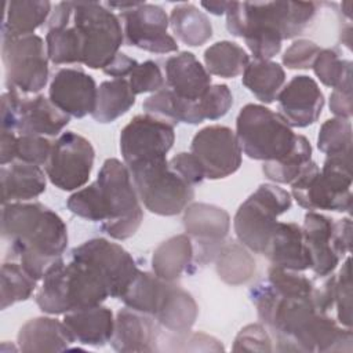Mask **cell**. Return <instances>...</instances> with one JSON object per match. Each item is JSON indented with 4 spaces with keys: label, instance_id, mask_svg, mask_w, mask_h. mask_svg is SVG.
<instances>
[{
    "label": "cell",
    "instance_id": "681fc988",
    "mask_svg": "<svg viewBox=\"0 0 353 353\" xmlns=\"http://www.w3.org/2000/svg\"><path fill=\"white\" fill-rule=\"evenodd\" d=\"M320 46L307 39L295 40L283 54V65L288 69H309L319 52Z\"/></svg>",
    "mask_w": 353,
    "mask_h": 353
},
{
    "label": "cell",
    "instance_id": "bcb514c9",
    "mask_svg": "<svg viewBox=\"0 0 353 353\" xmlns=\"http://www.w3.org/2000/svg\"><path fill=\"white\" fill-rule=\"evenodd\" d=\"M334 303L336 305L338 321L341 325L352 327V273L350 258L343 262L338 276H335V294Z\"/></svg>",
    "mask_w": 353,
    "mask_h": 353
},
{
    "label": "cell",
    "instance_id": "ac0fdd59",
    "mask_svg": "<svg viewBox=\"0 0 353 353\" xmlns=\"http://www.w3.org/2000/svg\"><path fill=\"white\" fill-rule=\"evenodd\" d=\"M98 87L92 76L81 69H59L50 83V101L70 117L81 119L94 112Z\"/></svg>",
    "mask_w": 353,
    "mask_h": 353
},
{
    "label": "cell",
    "instance_id": "6da1fadb",
    "mask_svg": "<svg viewBox=\"0 0 353 353\" xmlns=\"http://www.w3.org/2000/svg\"><path fill=\"white\" fill-rule=\"evenodd\" d=\"M258 319L272 332L279 352H350L353 334L327 313L317 310L312 296H285L266 280L250 291Z\"/></svg>",
    "mask_w": 353,
    "mask_h": 353
},
{
    "label": "cell",
    "instance_id": "30bf717a",
    "mask_svg": "<svg viewBox=\"0 0 353 353\" xmlns=\"http://www.w3.org/2000/svg\"><path fill=\"white\" fill-rule=\"evenodd\" d=\"M72 25L83 40V63L103 69L119 54L124 32L119 17L97 1H73Z\"/></svg>",
    "mask_w": 353,
    "mask_h": 353
},
{
    "label": "cell",
    "instance_id": "ba28073f",
    "mask_svg": "<svg viewBox=\"0 0 353 353\" xmlns=\"http://www.w3.org/2000/svg\"><path fill=\"white\" fill-rule=\"evenodd\" d=\"M291 194L273 183H262L237 208L233 229L239 241L252 252L263 255L276 228L277 218L291 208Z\"/></svg>",
    "mask_w": 353,
    "mask_h": 353
},
{
    "label": "cell",
    "instance_id": "816d5d0a",
    "mask_svg": "<svg viewBox=\"0 0 353 353\" xmlns=\"http://www.w3.org/2000/svg\"><path fill=\"white\" fill-rule=\"evenodd\" d=\"M330 110L335 117L350 119L353 114V101H352V80L342 83L341 85L332 88L330 94Z\"/></svg>",
    "mask_w": 353,
    "mask_h": 353
},
{
    "label": "cell",
    "instance_id": "9f6ffc18",
    "mask_svg": "<svg viewBox=\"0 0 353 353\" xmlns=\"http://www.w3.org/2000/svg\"><path fill=\"white\" fill-rule=\"evenodd\" d=\"M17 141L18 137L14 131L1 130L0 137V164L6 165L17 160Z\"/></svg>",
    "mask_w": 353,
    "mask_h": 353
},
{
    "label": "cell",
    "instance_id": "b9f144b4",
    "mask_svg": "<svg viewBox=\"0 0 353 353\" xmlns=\"http://www.w3.org/2000/svg\"><path fill=\"white\" fill-rule=\"evenodd\" d=\"M312 69L319 80L330 88L352 80V62L341 58V54L335 48H321Z\"/></svg>",
    "mask_w": 353,
    "mask_h": 353
},
{
    "label": "cell",
    "instance_id": "cb8c5ba5",
    "mask_svg": "<svg viewBox=\"0 0 353 353\" xmlns=\"http://www.w3.org/2000/svg\"><path fill=\"white\" fill-rule=\"evenodd\" d=\"M62 321L74 342L94 347L110 342L114 331L113 312L102 305L68 312Z\"/></svg>",
    "mask_w": 353,
    "mask_h": 353
},
{
    "label": "cell",
    "instance_id": "7dc6e473",
    "mask_svg": "<svg viewBox=\"0 0 353 353\" xmlns=\"http://www.w3.org/2000/svg\"><path fill=\"white\" fill-rule=\"evenodd\" d=\"M54 142H51L47 137L39 135H19L17 141V160L46 165Z\"/></svg>",
    "mask_w": 353,
    "mask_h": 353
},
{
    "label": "cell",
    "instance_id": "60d3db41",
    "mask_svg": "<svg viewBox=\"0 0 353 353\" xmlns=\"http://www.w3.org/2000/svg\"><path fill=\"white\" fill-rule=\"evenodd\" d=\"M352 123L350 119L334 117L325 120L317 137V148L327 156L352 153Z\"/></svg>",
    "mask_w": 353,
    "mask_h": 353
},
{
    "label": "cell",
    "instance_id": "f907efd6",
    "mask_svg": "<svg viewBox=\"0 0 353 353\" xmlns=\"http://www.w3.org/2000/svg\"><path fill=\"white\" fill-rule=\"evenodd\" d=\"M170 167L183 178L189 185L194 186L201 183L205 179L204 170L193 153L181 152L168 160Z\"/></svg>",
    "mask_w": 353,
    "mask_h": 353
},
{
    "label": "cell",
    "instance_id": "c3c4849f",
    "mask_svg": "<svg viewBox=\"0 0 353 353\" xmlns=\"http://www.w3.org/2000/svg\"><path fill=\"white\" fill-rule=\"evenodd\" d=\"M272 338L266 327L261 323H254L243 327L234 338V352H272Z\"/></svg>",
    "mask_w": 353,
    "mask_h": 353
},
{
    "label": "cell",
    "instance_id": "7c38bea8",
    "mask_svg": "<svg viewBox=\"0 0 353 353\" xmlns=\"http://www.w3.org/2000/svg\"><path fill=\"white\" fill-rule=\"evenodd\" d=\"M94 159L95 150L87 138L74 131H65L52 145L44 165L46 175L61 190H79L90 179Z\"/></svg>",
    "mask_w": 353,
    "mask_h": 353
},
{
    "label": "cell",
    "instance_id": "603a6c76",
    "mask_svg": "<svg viewBox=\"0 0 353 353\" xmlns=\"http://www.w3.org/2000/svg\"><path fill=\"white\" fill-rule=\"evenodd\" d=\"M69 121L70 116L58 109L44 95L21 98L17 121V131L21 135L57 137Z\"/></svg>",
    "mask_w": 353,
    "mask_h": 353
},
{
    "label": "cell",
    "instance_id": "1f68e13d",
    "mask_svg": "<svg viewBox=\"0 0 353 353\" xmlns=\"http://www.w3.org/2000/svg\"><path fill=\"white\" fill-rule=\"evenodd\" d=\"M170 283L157 277L154 273L139 270L120 299L127 307L154 319Z\"/></svg>",
    "mask_w": 353,
    "mask_h": 353
},
{
    "label": "cell",
    "instance_id": "ee69618b",
    "mask_svg": "<svg viewBox=\"0 0 353 353\" xmlns=\"http://www.w3.org/2000/svg\"><path fill=\"white\" fill-rule=\"evenodd\" d=\"M197 103L204 120H218L230 110L233 95L226 84H214L197 99Z\"/></svg>",
    "mask_w": 353,
    "mask_h": 353
},
{
    "label": "cell",
    "instance_id": "11a10c76",
    "mask_svg": "<svg viewBox=\"0 0 353 353\" xmlns=\"http://www.w3.org/2000/svg\"><path fill=\"white\" fill-rule=\"evenodd\" d=\"M334 236L339 254L343 256L350 252L352 245V221L350 218H342L334 221Z\"/></svg>",
    "mask_w": 353,
    "mask_h": 353
},
{
    "label": "cell",
    "instance_id": "484cf974",
    "mask_svg": "<svg viewBox=\"0 0 353 353\" xmlns=\"http://www.w3.org/2000/svg\"><path fill=\"white\" fill-rule=\"evenodd\" d=\"M74 342L63 321L52 317H34L26 321L17 335L18 349L23 353L65 352Z\"/></svg>",
    "mask_w": 353,
    "mask_h": 353
},
{
    "label": "cell",
    "instance_id": "9c48e42d",
    "mask_svg": "<svg viewBox=\"0 0 353 353\" xmlns=\"http://www.w3.org/2000/svg\"><path fill=\"white\" fill-rule=\"evenodd\" d=\"M137 194L145 208L161 216H174L193 201L194 189L181 178L165 159L128 167Z\"/></svg>",
    "mask_w": 353,
    "mask_h": 353
},
{
    "label": "cell",
    "instance_id": "f546056e",
    "mask_svg": "<svg viewBox=\"0 0 353 353\" xmlns=\"http://www.w3.org/2000/svg\"><path fill=\"white\" fill-rule=\"evenodd\" d=\"M50 15L51 3L47 0H11L7 3L1 39L34 34Z\"/></svg>",
    "mask_w": 353,
    "mask_h": 353
},
{
    "label": "cell",
    "instance_id": "db71d44e",
    "mask_svg": "<svg viewBox=\"0 0 353 353\" xmlns=\"http://www.w3.org/2000/svg\"><path fill=\"white\" fill-rule=\"evenodd\" d=\"M138 65L137 59L128 57L127 54H123V52H119L113 59L112 62L105 66L102 70L105 74L110 76V77H114V79H125L130 76V73L132 72V69Z\"/></svg>",
    "mask_w": 353,
    "mask_h": 353
},
{
    "label": "cell",
    "instance_id": "5b68a950",
    "mask_svg": "<svg viewBox=\"0 0 353 353\" xmlns=\"http://www.w3.org/2000/svg\"><path fill=\"white\" fill-rule=\"evenodd\" d=\"M352 153L331 154L325 157L321 170L312 160L291 183V194L309 211L347 212L352 210Z\"/></svg>",
    "mask_w": 353,
    "mask_h": 353
},
{
    "label": "cell",
    "instance_id": "ab89813d",
    "mask_svg": "<svg viewBox=\"0 0 353 353\" xmlns=\"http://www.w3.org/2000/svg\"><path fill=\"white\" fill-rule=\"evenodd\" d=\"M1 310L30 298L36 290L37 280L32 277L19 262H3L1 265Z\"/></svg>",
    "mask_w": 353,
    "mask_h": 353
},
{
    "label": "cell",
    "instance_id": "8992f818",
    "mask_svg": "<svg viewBox=\"0 0 353 353\" xmlns=\"http://www.w3.org/2000/svg\"><path fill=\"white\" fill-rule=\"evenodd\" d=\"M95 183L108 214L101 229L114 240L134 236L143 221V210L128 167L119 159H106Z\"/></svg>",
    "mask_w": 353,
    "mask_h": 353
},
{
    "label": "cell",
    "instance_id": "d4e9b609",
    "mask_svg": "<svg viewBox=\"0 0 353 353\" xmlns=\"http://www.w3.org/2000/svg\"><path fill=\"white\" fill-rule=\"evenodd\" d=\"M272 265L303 272L310 269L312 261L305 245L302 226L295 222H279L263 252Z\"/></svg>",
    "mask_w": 353,
    "mask_h": 353
},
{
    "label": "cell",
    "instance_id": "f5cc1de1",
    "mask_svg": "<svg viewBox=\"0 0 353 353\" xmlns=\"http://www.w3.org/2000/svg\"><path fill=\"white\" fill-rule=\"evenodd\" d=\"M21 98H22L21 92L15 88H7V91L3 92V95H1V112H0L1 130L17 131L18 108H19Z\"/></svg>",
    "mask_w": 353,
    "mask_h": 353
},
{
    "label": "cell",
    "instance_id": "4316f807",
    "mask_svg": "<svg viewBox=\"0 0 353 353\" xmlns=\"http://www.w3.org/2000/svg\"><path fill=\"white\" fill-rule=\"evenodd\" d=\"M0 179L3 204L36 199L46 192L47 185V175L40 165L19 160L1 165Z\"/></svg>",
    "mask_w": 353,
    "mask_h": 353
},
{
    "label": "cell",
    "instance_id": "e0dca14e",
    "mask_svg": "<svg viewBox=\"0 0 353 353\" xmlns=\"http://www.w3.org/2000/svg\"><path fill=\"white\" fill-rule=\"evenodd\" d=\"M127 46L156 54L178 51L175 39L168 34L170 18L163 7L139 1L135 7L121 11Z\"/></svg>",
    "mask_w": 353,
    "mask_h": 353
},
{
    "label": "cell",
    "instance_id": "277c9868",
    "mask_svg": "<svg viewBox=\"0 0 353 353\" xmlns=\"http://www.w3.org/2000/svg\"><path fill=\"white\" fill-rule=\"evenodd\" d=\"M109 296L108 281L95 266L77 259L69 263L59 259L46 272L36 303L43 313L65 314L102 305Z\"/></svg>",
    "mask_w": 353,
    "mask_h": 353
},
{
    "label": "cell",
    "instance_id": "83f0119b",
    "mask_svg": "<svg viewBox=\"0 0 353 353\" xmlns=\"http://www.w3.org/2000/svg\"><path fill=\"white\" fill-rule=\"evenodd\" d=\"M193 241L183 233L176 234L156 247L152 255L153 273L165 280L175 283L183 273L189 272L193 265Z\"/></svg>",
    "mask_w": 353,
    "mask_h": 353
},
{
    "label": "cell",
    "instance_id": "7a4b0ae2",
    "mask_svg": "<svg viewBox=\"0 0 353 353\" xmlns=\"http://www.w3.org/2000/svg\"><path fill=\"white\" fill-rule=\"evenodd\" d=\"M1 237L11 243V252L37 281L59 259L68 247L63 219L39 201L3 204Z\"/></svg>",
    "mask_w": 353,
    "mask_h": 353
},
{
    "label": "cell",
    "instance_id": "8d00e7d4",
    "mask_svg": "<svg viewBox=\"0 0 353 353\" xmlns=\"http://www.w3.org/2000/svg\"><path fill=\"white\" fill-rule=\"evenodd\" d=\"M204 63L210 74L233 79L243 74L250 63V57L237 43L222 40L211 44L204 51Z\"/></svg>",
    "mask_w": 353,
    "mask_h": 353
},
{
    "label": "cell",
    "instance_id": "74e56055",
    "mask_svg": "<svg viewBox=\"0 0 353 353\" xmlns=\"http://www.w3.org/2000/svg\"><path fill=\"white\" fill-rule=\"evenodd\" d=\"M312 161V145L301 134L296 135L292 150L280 160L263 161V175L274 183H292L299 178L306 165Z\"/></svg>",
    "mask_w": 353,
    "mask_h": 353
},
{
    "label": "cell",
    "instance_id": "d6986e66",
    "mask_svg": "<svg viewBox=\"0 0 353 353\" xmlns=\"http://www.w3.org/2000/svg\"><path fill=\"white\" fill-rule=\"evenodd\" d=\"M280 114L291 127L314 124L324 108V94L317 81L306 74L294 76L276 98Z\"/></svg>",
    "mask_w": 353,
    "mask_h": 353
},
{
    "label": "cell",
    "instance_id": "3957f363",
    "mask_svg": "<svg viewBox=\"0 0 353 353\" xmlns=\"http://www.w3.org/2000/svg\"><path fill=\"white\" fill-rule=\"evenodd\" d=\"M313 1H230L226 29L244 39L258 61H270L281 50L283 40L303 33L317 12Z\"/></svg>",
    "mask_w": 353,
    "mask_h": 353
},
{
    "label": "cell",
    "instance_id": "8fae6325",
    "mask_svg": "<svg viewBox=\"0 0 353 353\" xmlns=\"http://www.w3.org/2000/svg\"><path fill=\"white\" fill-rule=\"evenodd\" d=\"M1 61L7 88H15L22 94H34L46 87L48 55L40 36L1 39Z\"/></svg>",
    "mask_w": 353,
    "mask_h": 353
},
{
    "label": "cell",
    "instance_id": "e575fe53",
    "mask_svg": "<svg viewBox=\"0 0 353 353\" xmlns=\"http://www.w3.org/2000/svg\"><path fill=\"white\" fill-rule=\"evenodd\" d=\"M168 18L174 34L186 46L200 47L212 37V25L208 17L194 4L175 6Z\"/></svg>",
    "mask_w": 353,
    "mask_h": 353
},
{
    "label": "cell",
    "instance_id": "7bdbcfd3",
    "mask_svg": "<svg viewBox=\"0 0 353 353\" xmlns=\"http://www.w3.org/2000/svg\"><path fill=\"white\" fill-rule=\"evenodd\" d=\"M66 205L70 212L80 218L101 223L108 219V214L95 182L72 193L66 201Z\"/></svg>",
    "mask_w": 353,
    "mask_h": 353
},
{
    "label": "cell",
    "instance_id": "f35d334b",
    "mask_svg": "<svg viewBox=\"0 0 353 353\" xmlns=\"http://www.w3.org/2000/svg\"><path fill=\"white\" fill-rule=\"evenodd\" d=\"M46 48L48 59L55 65L83 63V40L72 22L47 29Z\"/></svg>",
    "mask_w": 353,
    "mask_h": 353
},
{
    "label": "cell",
    "instance_id": "d590c367",
    "mask_svg": "<svg viewBox=\"0 0 353 353\" xmlns=\"http://www.w3.org/2000/svg\"><path fill=\"white\" fill-rule=\"evenodd\" d=\"M214 261L219 279L229 285L245 284L255 273V259L241 243H223Z\"/></svg>",
    "mask_w": 353,
    "mask_h": 353
},
{
    "label": "cell",
    "instance_id": "9a60e30c",
    "mask_svg": "<svg viewBox=\"0 0 353 353\" xmlns=\"http://www.w3.org/2000/svg\"><path fill=\"white\" fill-rule=\"evenodd\" d=\"M183 228L193 241V262H212L225 243L230 229V215L226 210L208 203H190L183 210Z\"/></svg>",
    "mask_w": 353,
    "mask_h": 353
},
{
    "label": "cell",
    "instance_id": "7402d4cb",
    "mask_svg": "<svg viewBox=\"0 0 353 353\" xmlns=\"http://www.w3.org/2000/svg\"><path fill=\"white\" fill-rule=\"evenodd\" d=\"M165 84L178 97L197 101L211 87V74L193 52L181 51L165 63Z\"/></svg>",
    "mask_w": 353,
    "mask_h": 353
},
{
    "label": "cell",
    "instance_id": "f1b7e54d",
    "mask_svg": "<svg viewBox=\"0 0 353 353\" xmlns=\"http://www.w3.org/2000/svg\"><path fill=\"white\" fill-rule=\"evenodd\" d=\"M199 314V306L190 292L170 283L167 294L154 316L157 324L176 335L190 332Z\"/></svg>",
    "mask_w": 353,
    "mask_h": 353
},
{
    "label": "cell",
    "instance_id": "d6a6232c",
    "mask_svg": "<svg viewBox=\"0 0 353 353\" xmlns=\"http://www.w3.org/2000/svg\"><path fill=\"white\" fill-rule=\"evenodd\" d=\"M135 105V94L132 92L127 79H112L102 81L98 87L97 103L92 119L98 123H113L125 114Z\"/></svg>",
    "mask_w": 353,
    "mask_h": 353
},
{
    "label": "cell",
    "instance_id": "f6af8a7d",
    "mask_svg": "<svg viewBox=\"0 0 353 353\" xmlns=\"http://www.w3.org/2000/svg\"><path fill=\"white\" fill-rule=\"evenodd\" d=\"M127 81L135 95L146 92L154 94L164 88L165 84L161 69L154 61H145L138 63L127 77Z\"/></svg>",
    "mask_w": 353,
    "mask_h": 353
},
{
    "label": "cell",
    "instance_id": "5bb4252c",
    "mask_svg": "<svg viewBox=\"0 0 353 353\" xmlns=\"http://www.w3.org/2000/svg\"><path fill=\"white\" fill-rule=\"evenodd\" d=\"M190 153L200 161L207 179H223L234 174L243 161V150L236 132L226 125L212 124L197 131Z\"/></svg>",
    "mask_w": 353,
    "mask_h": 353
},
{
    "label": "cell",
    "instance_id": "2e32d148",
    "mask_svg": "<svg viewBox=\"0 0 353 353\" xmlns=\"http://www.w3.org/2000/svg\"><path fill=\"white\" fill-rule=\"evenodd\" d=\"M72 259L95 266L108 281L110 296L121 298L139 269L131 254L117 243L97 237L72 250Z\"/></svg>",
    "mask_w": 353,
    "mask_h": 353
},
{
    "label": "cell",
    "instance_id": "4fadbf2b",
    "mask_svg": "<svg viewBox=\"0 0 353 353\" xmlns=\"http://www.w3.org/2000/svg\"><path fill=\"white\" fill-rule=\"evenodd\" d=\"M174 142V125L146 113L134 116L120 132V152L127 167L165 159Z\"/></svg>",
    "mask_w": 353,
    "mask_h": 353
},
{
    "label": "cell",
    "instance_id": "ffe728a7",
    "mask_svg": "<svg viewBox=\"0 0 353 353\" xmlns=\"http://www.w3.org/2000/svg\"><path fill=\"white\" fill-rule=\"evenodd\" d=\"M302 233L312 261L310 269L319 277L331 274L342 258L335 243L334 219L309 211L303 219Z\"/></svg>",
    "mask_w": 353,
    "mask_h": 353
},
{
    "label": "cell",
    "instance_id": "44dd1931",
    "mask_svg": "<svg viewBox=\"0 0 353 353\" xmlns=\"http://www.w3.org/2000/svg\"><path fill=\"white\" fill-rule=\"evenodd\" d=\"M157 321L130 307L120 309L114 319V331L110 345L116 352H154L157 350Z\"/></svg>",
    "mask_w": 353,
    "mask_h": 353
},
{
    "label": "cell",
    "instance_id": "52a82bcc",
    "mask_svg": "<svg viewBox=\"0 0 353 353\" xmlns=\"http://www.w3.org/2000/svg\"><path fill=\"white\" fill-rule=\"evenodd\" d=\"M296 135L280 113L265 105L247 103L236 119V137L241 150L252 160L283 159L292 150Z\"/></svg>",
    "mask_w": 353,
    "mask_h": 353
},
{
    "label": "cell",
    "instance_id": "6f0895ef",
    "mask_svg": "<svg viewBox=\"0 0 353 353\" xmlns=\"http://www.w3.org/2000/svg\"><path fill=\"white\" fill-rule=\"evenodd\" d=\"M230 1H203L201 7H204L210 14L223 15L229 8Z\"/></svg>",
    "mask_w": 353,
    "mask_h": 353
},
{
    "label": "cell",
    "instance_id": "4dcf8cb0",
    "mask_svg": "<svg viewBox=\"0 0 353 353\" xmlns=\"http://www.w3.org/2000/svg\"><path fill=\"white\" fill-rule=\"evenodd\" d=\"M142 109L146 114L154 116L172 125L178 123L200 124L204 121L197 101L183 99L175 95L168 87L148 97L142 103Z\"/></svg>",
    "mask_w": 353,
    "mask_h": 353
},
{
    "label": "cell",
    "instance_id": "836d02e7",
    "mask_svg": "<svg viewBox=\"0 0 353 353\" xmlns=\"http://www.w3.org/2000/svg\"><path fill=\"white\" fill-rule=\"evenodd\" d=\"M241 83L262 103L276 101L280 90L285 83V72L283 66L273 61L254 59L243 72Z\"/></svg>",
    "mask_w": 353,
    "mask_h": 353
}]
</instances>
